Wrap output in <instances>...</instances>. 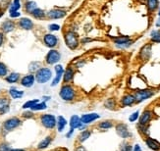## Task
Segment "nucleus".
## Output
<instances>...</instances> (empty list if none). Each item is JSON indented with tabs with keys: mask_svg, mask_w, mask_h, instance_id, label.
<instances>
[{
	"mask_svg": "<svg viewBox=\"0 0 160 151\" xmlns=\"http://www.w3.org/2000/svg\"><path fill=\"white\" fill-rule=\"evenodd\" d=\"M51 78V71L48 68H40L36 74V79L39 84H44Z\"/></svg>",
	"mask_w": 160,
	"mask_h": 151,
	"instance_id": "f257e3e1",
	"label": "nucleus"
},
{
	"mask_svg": "<svg viewBox=\"0 0 160 151\" xmlns=\"http://www.w3.org/2000/svg\"><path fill=\"white\" fill-rule=\"evenodd\" d=\"M65 40H66V44L69 48L71 49H75L76 47L78 46V36L74 32H68L65 34Z\"/></svg>",
	"mask_w": 160,
	"mask_h": 151,
	"instance_id": "f03ea898",
	"label": "nucleus"
},
{
	"mask_svg": "<svg viewBox=\"0 0 160 151\" xmlns=\"http://www.w3.org/2000/svg\"><path fill=\"white\" fill-rule=\"evenodd\" d=\"M60 96H61L62 99H64L66 101H70V100H72L74 98L75 91L70 85H66L64 86H62L61 91H60Z\"/></svg>",
	"mask_w": 160,
	"mask_h": 151,
	"instance_id": "7ed1b4c3",
	"label": "nucleus"
},
{
	"mask_svg": "<svg viewBox=\"0 0 160 151\" xmlns=\"http://www.w3.org/2000/svg\"><path fill=\"white\" fill-rule=\"evenodd\" d=\"M21 123L22 122H21V120L19 118H17V117H13V118H10L4 122L3 128L5 130H7V132H10V130L18 128L21 125Z\"/></svg>",
	"mask_w": 160,
	"mask_h": 151,
	"instance_id": "20e7f679",
	"label": "nucleus"
},
{
	"mask_svg": "<svg viewBox=\"0 0 160 151\" xmlns=\"http://www.w3.org/2000/svg\"><path fill=\"white\" fill-rule=\"evenodd\" d=\"M41 123L42 125L47 128V129H53L55 126H56V120H55V117L53 115H49V114H46V115H42L41 116Z\"/></svg>",
	"mask_w": 160,
	"mask_h": 151,
	"instance_id": "39448f33",
	"label": "nucleus"
},
{
	"mask_svg": "<svg viewBox=\"0 0 160 151\" xmlns=\"http://www.w3.org/2000/svg\"><path fill=\"white\" fill-rule=\"evenodd\" d=\"M60 58H61V55H60V53L57 51V50H50L49 52L47 53V55H46V63L47 64H50V65H52V64H55V63H57V62L60 60Z\"/></svg>",
	"mask_w": 160,
	"mask_h": 151,
	"instance_id": "423d86ee",
	"label": "nucleus"
},
{
	"mask_svg": "<svg viewBox=\"0 0 160 151\" xmlns=\"http://www.w3.org/2000/svg\"><path fill=\"white\" fill-rule=\"evenodd\" d=\"M152 94H153V91H151V90H141V91H138L135 94V98H136V101L141 102V101H143L145 99L149 98L150 96H152Z\"/></svg>",
	"mask_w": 160,
	"mask_h": 151,
	"instance_id": "0eeeda50",
	"label": "nucleus"
},
{
	"mask_svg": "<svg viewBox=\"0 0 160 151\" xmlns=\"http://www.w3.org/2000/svg\"><path fill=\"white\" fill-rule=\"evenodd\" d=\"M116 130H117V134L121 137H123V139H128V137L132 135L128 130L127 126L124 125V124H119V125L116 127Z\"/></svg>",
	"mask_w": 160,
	"mask_h": 151,
	"instance_id": "6e6552de",
	"label": "nucleus"
},
{
	"mask_svg": "<svg viewBox=\"0 0 160 151\" xmlns=\"http://www.w3.org/2000/svg\"><path fill=\"white\" fill-rule=\"evenodd\" d=\"M43 40H44V43L46 44V46L48 47H55L57 45V42H58V39L57 37L54 36V34H45L44 37H43Z\"/></svg>",
	"mask_w": 160,
	"mask_h": 151,
	"instance_id": "1a4fd4ad",
	"label": "nucleus"
},
{
	"mask_svg": "<svg viewBox=\"0 0 160 151\" xmlns=\"http://www.w3.org/2000/svg\"><path fill=\"white\" fill-rule=\"evenodd\" d=\"M34 80H36V77L33 75H27L21 80V85L25 87H31L34 84Z\"/></svg>",
	"mask_w": 160,
	"mask_h": 151,
	"instance_id": "9d476101",
	"label": "nucleus"
},
{
	"mask_svg": "<svg viewBox=\"0 0 160 151\" xmlns=\"http://www.w3.org/2000/svg\"><path fill=\"white\" fill-rule=\"evenodd\" d=\"M65 15H66V13L63 10H60V9H53L47 13V17L50 19H61Z\"/></svg>",
	"mask_w": 160,
	"mask_h": 151,
	"instance_id": "9b49d317",
	"label": "nucleus"
},
{
	"mask_svg": "<svg viewBox=\"0 0 160 151\" xmlns=\"http://www.w3.org/2000/svg\"><path fill=\"white\" fill-rule=\"evenodd\" d=\"M70 126H71V129H82L83 128V124L82 123L81 121V118H79L78 116H73L71 120H70Z\"/></svg>",
	"mask_w": 160,
	"mask_h": 151,
	"instance_id": "f8f14e48",
	"label": "nucleus"
},
{
	"mask_svg": "<svg viewBox=\"0 0 160 151\" xmlns=\"http://www.w3.org/2000/svg\"><path fill=\"white\" fill-rule=\"evenodd\" d=\"M55 71H56V78H55L52 81V84H51V86H55V85H57L59 84V81L61 80V77L63 76V67H62L61 65H57L56 67H55Z\"/></svg>",
	"mask_w": 160,
	"mask_h": 151,
	"instance_id": "ddd939ff",
	"label": "nucleus"
},
{
	"mask_svg": "<svg viewBox=\"0 0 160 151\" xmlns=\"http://www.w3.org/2000/svg\"><path fill=\"white\" fill-rule=\"evenodd\" d=\"M99 118V115H97L95 113H92V114H86V115H82L81 121L82 124H88V123H92L93 121H95L96 119Z\"/></svg>",
	"mask_w": 160,
	"mask_h": 151,
	"instance_id": "4468645a",
	"label": "nucleus"
},
{
	"mask_svg": "<svg viewBox=\"0 0 160 151\" xmlns=\"http://www.w3.org/2000/svg\"><path fill=\"white\" fill-rule=\"evenodd\" d=\"M19 26H20L21 27H22V29L29 31V30H32V29L33 23L32 22V21H31L30 19H28V18H23V19H21V20L19 21Z\"/></svg>",
	"mask_w": 160,
	"mask_h": 151,
	"instance_id": "2eb2a0df",
	"label": "nucleus"
},
{
	"mask_svg": "<svg viewBox=\"0 0 160 151\" xmlns=\"http://www.w3.org/2000/svg\"><path fill=\"white\" fill-rule=\"evenodd\" d=\"M14 29H15V23L12 22V21H9V20L5 21V22H4V23L2 24V26H1V30H2V32H5V33L12 32Z\"/></svg>",
	"mask_w": 160,
	"mask_h": 151,
	"instance_id": "dca6fc26",
	"label": "nucleus"
},
{
	"mask_svg": "<svg viewBox=\"0 0 160 151\" xmlns=\"http://www.w3.org/2000/svg\"><path fill=\"white\" fill-rule=\"evenodd\" d=\"M9 110V99L1 97L0 98V114H4Z\"/></svg>",
	"mask_w": 160,
	"mask_h": 151,
	"instance_id": "f3484780",
	"label": "nucleus"
},
{
	"mask_svg": "<svg viewBox=\"0 0 160 151\" xmlns=\"http://www.w3.org/2000/svg\"><path fill=\"white\" fill-rule=\"evenodd\" d=\"M151 119V112L150 111H144L141 117V119H140V125L141 126H144V125H147V124L150 121Z\"/></svg>",
	"mask_w": 160,
	"mask_h": 151,
	"instance_id": "a211bd4d",
	"label": "nucleus"
},
{
	"mask_svg": "<svg viewBox=\"0 0 160 151\" xmlns=\"http://www.w3.org/2000/svg\"><path fill=\"white\" fill-rule=\"evenodd\" d=\"M135 101H136V98L134 95H126L122 99V103L125 106H130L132 104H134Z\"/></svg>",
	"mask_w": 160,
	"mask_h": 151,
	"instance_id": "6ab92c4d",
	"label": "nucleus"
},
{
	"mask_svg": "<svg viewBox=\"0 0 160 151\" xmlns=\"http://www.w3.org/2000/svg\"><path fill=\"white\" fill-rule=\"evenodd\" d=\"M5 80L6 81L10 82V84H14V82H17L20 80V75L18 73H12L9 76H7Z\"/></svg>",
	"mask_w": 160,
	"mask_h": 151,
	"instance_id": "aec40b11",
	"label": "nucleus"
},
{
	"mask_svg": "<svg viewBox=\"0 0 160 151\" xmlns=\"http://www.w3.org/2000/svg\"><path fill=\"white\" fill-rule=\"evenodd\" d=\"M9 94L11 95V97L14 98V99H18V98H21L22 96L24 95V92L21 91V90H18L16 88H11L9 90Z\"/></svg>",
	"mask_w": 160,
	"mask_h": 151,
	"instance_id": "412c9836",
	"label": "nucleus"
},
{
	"mask_svg": "<svg viewBox=\"0 0 160 151\" xmlns=\"http://www.w3.org/2000/svg\"><path fill=\"white\" fill-rule=\"evenodd\" d=\"M38 7H37V3L36 2H33V1H28L25 5V9L28 13H30L32 14V12L34 10V9H37Z\"/></svg>",
	"mask_w": 160,
	"mask_h": 151,
	"instance_id": "4be33fe9",
	"label": "nucleus"
},
{
	"mask_svg": "<svg viewBox=\"0 0 160 151\" xmlns=\"http://www.w3.org/2000/svg\"><path fill=\"white\" fill-rule=\"evenodd\" d=\"M32 15L36 18V19H42L44 18L45 16V13L43 10H41L39 8H37V9H34L32 12Z\"/></svg>",
	"mask_w": 160,
	"mask_h": 151,
	"instance_id": "5701e85b",
	"label": "nucleus"
},
{
	"mask_svg": "<svg viewBox=\"0 0 160 151\" xmlns=\"http://www.w3.org/2000/svg\"><path fill=\"white\" fill-rule=\"evenodd\" d=\"M147 144L151 149H153V150H159L160 149V144L157 141L151 139H147Z\"/></svg>",
	"mask_w": 160,
	"mask_h": 151,
	"instance_id": "b1692460",
	"label": "nucleus"
},
{
	"mask_svg": "<svg viewBox=\"0 0 160 151\" xmlns=\"http://www.w3.org/2000/svg\"><path fill=\"white\" fill-rule=\"evenodd\" d=\"M56 124H57V126H58V130H59V132H62V130H63V129L65 128L67 122H66V120L63 118V117L59 116L58 117V121H57Z\"/></svg>",
	"mask_w": 160,
	"mask_h": 151,
	"instance_id": "393cba45",
	"label": "nucleus"
},
{
	"mask_svg": "<svg viewBox=\"0 0 160 151\" xmlns=\"http://www.w3.org/2000/svg\"><path fill=\"white\" fill-rule=\"evenodd\" d=\"M73 76H74V73H73L72 69H67V71L64 74V81L70 82L73 79Z\"/></svg>",
	"mask_w": 160,
	"mask_h": 151,
	"instance_id": "a878e982",
	"label": "nucleus"
},
{
	"mask_svg": "<svg viewBox=\"0 0 160 151\" xmlns=\"http://www.w3.org/2000/svg\"><path fill=\"white\" fill-rule=\"evenodd\" d=\"M50 142H51V137H50V136H47L46 139H44L42 141H41V142L38 144V149L46 148V147L50 144Z\"/></svg>",
	"mask_w": 160,
	"mask_h": 151,
	"instance_id": "bb28decb",
	"label": "nucleus"
},
{
	"mask_svg": "<svg viewBox=\"0 0 160 151\" xmlns=\"http://www.w3.org/2000/svg\"><path fill=\"white\" fill-rule=\"evenodd\" d=\"M150 48L151 46L150 45H145L142 49V56L144 58V59H147L149 57V55H150Z\"/></svg>",
	"mask_w": 160,
	"mask_h": 151,
	"instance_id": "cd10ccee",
	"label": "nucleus"
},
{
	"mask_svg": "<svg viewBox=\"0 0 160 151\" xmlns=\"http://www.w3.org/2000/svg\"><path fill=\"white\" fill-rule=\"evenodd\" d=\"M158 6V0H148V7L149 11H154Z\"/></svg>",
	"mask_w": 160,
	"mask_h": 151,
	"instance_id": "c85d7f7f",
	"label": "nucleus"
},
{
	"mask_svg": "<svg viewBox=\"0 0 160 151\" xmlns=\"http://www.w3.org/2000/svg\"><path fill=\"white\" fill-rule=\"evenodd\" d=\"M150 37H151L152 41H154V42H160V30L153 31L151 32Z\"/></svg>",
	"mask_w": 160,
	"mask_h": 151,
	"instance_id": "c756f323",
	"label": "nucleus"
},
{
	"mask_svg": "<svg viewBox=\"0 0 160 151\" xmlns=\"http://www.w3.org/2000/svg\"><path fill=\"white\" fill-rule=\"evenodd\" d=\"M115 42L117 44H130V38L127 37H119V38H115Z\"/></svg>",
	"mask_w": 160,
	"mask_h": 151,
	"instance_id": "7c9ffc66",
	"label": "nucleus"
},
{
	"mask_svg": "<svg viewBox=\"0 0 160 151\" xmlns=\"http://www.w3.org/2000/svg\"><path fill=\"white\" fill-rule=\"evenodd\" d=\"M46 108V104L44 102H41V103H37L36 105H33L31 109L32 111H38V110H44Z\"/></svg>",
	"mask_w": 160,
	"mask_h": 151,
	"instance_id": "2f4dec72",
	"label": "nucleus"
},
{
	"mask_svg": "<svg viewBox=\"0 0 160 151\" xmlns=\"http://www.w3.org/2000/svg\"><path fill=\"white\" fill-rule=\"evenodd\" d=\"M39 62H32V63L30 64L29 66V70L30 72H38L39 70Z\"/></svg>",
	"mask_w": 160,
	"mask_h": 151,
	"instance_id": "473e14b6",
	"label": "nucleus"
},
{
	"mask_svg": "<svg viewBox=\"0 0 160 151\" xmlns=\"http://www.w3.org/2000/svg\"><path fill=\"white\" fill-rule=\"evenodd\" d=\"M8 73V69L4 63H0V78H3Z\"/></svg>",
	"mask_w": 160,
	"mask_h": 151,
	"instance_id": "72a5a7b5",
	"label": "nucleus"
},
{
	"mask_svg": "<svg viewBox=\"0 0 160 151\" xmlns=\"http://www.w3.org/2000/svg\"><path fill=\"white\" fill-rule=\"evenodd\" d=\"M37 103H38V99H33V100H30V101H28L26 102L25 104L23 105V108L24 109H28V108H32L33 105H36Z\"/></svg>",
	"mask_w": 160,
	"mask_h": 151,
	"instance_id": "f704fd0d",
	"label": "nucleus"
},
{
	"mask_svg": "<svg viewBox=\"0 0 160 151\" xmlns=\"http://www.w3.org/2000/svg\"><path fill=\"white\" fill-rule=\"evenodd\" d=\"M21 7L20 5V0H14V2L10 8V12H14V11H18V9Z\"/></svg>",
	"mask_w": 160,
	"mask_h": 151,
	"instance_id": "c9c22d12",
	"label": "nucleus"
},
{
	"mask_svg": "<svg viewBox=\"0 0 160 151\" xmlns=\"http://www.w3.org/2000/svg\"><path fill=\"white\" fill-rule=\"evenodd\" d=\"M89 135H90V132H82L81 134H80V136H79V139H80V141H85V140H87L88 137H89Z\"/></svg>",
	"mask_w": 160,
	"mask_h": 151,
	"instance_id": "e433bc0d",
	"label": "nucleus"
},
{
	"mask_svg": "<svg viewBox=\"0 0 160 151\" xmlns=\"http://www.w3.org/2000/svg\"><path fill=\"white\" fill-rule=\"evenodd\" d=\"M99 128H101V129H110V128H112V124H111L110 122H108V121L102 122V123L99 124Z\"/></svg>",
	"mask_w": 160,
	"mask_h": 151,
	"instance_id": "4c0bfd02",
	"label": "nucleus"
},
{
	"mask_svg": "<svg viewBox=\"0 0 160 151\" xmlns=\"http://www.w3.org/2000/svg\"><path fill=\"white\" fill-rule=\"evenodd\" d=\"M0 151H11V148L7 143L2 142L0 143Z\"/></svg>",
	"mask_w": 160,
	"mask_h": 151,
	"instance_id": "58836bf2",
	"label": "nucleus"
},
{
	"mask_svg": "<svg viewBox=\"0 0 160 151\" xmlns=\"http://www.w3.org/2000/svg\"><path fill=\"white\" fill-rule=\"evenodd\" d=\"M138 111H137V112H135V113H133L131 116H130V118H129V120H130V122H135L138 118Z\"/></svg>",
	"mask_w": 160,
	"mask_h": 151,
	"instance_id": "ea45409f",
	"label": "nucleus"
},
{
	"mask_svg": "<svg viewBox=\"0 0 160 151\" xmlns=\"http://www.w3.org/2000/svg\"><path fill=\"white\" fill-rule=\"evenodd\" d=\"M121 150L122 151H132V146L129 145V144H127V143H123Z\"/></svg>",
	"mask_w": 160,
	"mask_h": 151,
	"instance_id": "a19ab883",
	"label": "nucleus"
},
{
	"mask_svg": "<svg viewBox=\"0 0 160 151\" xmlns=\"http://www.w3.org/2000/svg\"><path fill=\"white\" fill-rule=\"evenodd\" d=\"M49 30L50 31H52V32H55V31H58L59 29H60V27L58 26V25H56V24H52V25H49Z\"/></svg>",
	"mask_w": 160,
	"mask_h": 151,
	"instance_id": "79ce46f5",
	"label": "nucleus"
},
{
	"mask_svg": "<svg viewBox=\"0 0 160 151\" xmlns=\"http://www.w3.org/2000/svg\"><path fill=\"white\" fill-rule=\"evenodd\" d=\"M106 106H107V108H113L114 107V102H113V100L112 99H109L106 102Z\"/></svg>",
	"mask_w": 160,
	"mask_h": 151,
	"instance_id": "37998d69",
	"label": "nucleus"
},
{
	"mask_svg": "<svg viewBox=\"0 0 160 151\" xmlns=\"http://www.w3.org/2000/svg\"><path fill=\"white\" fill-rule=\"evenodd\" d=\"M10 16L12 18H17L20 16V13L18 11H14V12H10Z\"/></svg>",
	"mask_w": 160,
	"mask_h": 151,
	"instance_id": "c03bdc74",
	"label": "nucleus"
},
{
	"mask_svg": "<svg viewBox=\"0 0 160 151\" xmlns=\"http://www.w3.org/2000/svg\"><path fill=\"white\" fill-rule=\"evenodd\" d=\"M3 42H4V34L3 32H0V47L2 46Z\"/></svg>",
	"mask_w": 160,
	"mask_h": 151,
	"instance_id": "a18cd8bd",
	"label": "nucleus"
},
{
	"mask_svg": "<svg viewBox=\"0 0 160 151\" xmlns=\"http://www.w3.org/2000/svg\"><path fill=\"white\" fill-rule=\"evenodd\" d=\"M24 117H26V118H31V117H32V112H25L23 114Z\"/></svg>",
	"mask_w": 160,
	"mask_h": 151,
	"instance_id": "49530a36",
	"label": "nucleus"
},
{
	"mask_svg": "<svg viewBox=\"0 0 160 151\" xmlns=\"http://www.w3.org/2000/svg\"><path fill=\"white\" fill-rule=\"evenodd\" d=\"M134 151H142V149H141V147H140V145H138V144H137V145H135Z\"/></svg>",
	"mask_w": 160,
	"mask_h": 151,
	"instance_id": "de8ad7c7",
	"label": "nucleus"
},
{
	"mask_svg": "<svg viewBox=\"0 0 160 151\" xmlns=\"http://www.w3.org/2000/svg\"><path fill=\"white\" fill-rule=\"evenodd\" d=\"M73 132H74V129H70V132H69V133H68V134H66V136H67V137H70V136L72 135Z\"/></svg>",
	"mask_w": 160,
	"mask_h": 151,
	"instance_id": "09e8293b",
	"label": "nucleus"
},
{
	"mask_svg": "<svg viewBox=\"0 0 160 151\" xmlns=\"http://www.w3.org/2000/svg\"><path fill=\"white\" fill-rule=\"evenodd\" d=\"M76 151H87L85 148H83L82 146H79L78 148H77V150H76Z\"/></svg>",
	"mask_w": 160,
	"mask_h": 151,
	"instance_id": "8fccbe9b",
	"label": "nucleus"
},
{
	"mask_svg": "<svg viewBox=\"0 0 160 151\" xmlns=\"http://www.w3.org/2000/svg\"><path fill=\"white\" fill-rule=\"evenodd\" d=\"M156 27H160V19H158V20H157V23H156Z\"/></svg>",
	"mask_w": 160,
	"mask_h": 151,
	"instance_id": "3c124183",
	"label": "nucleus"
},
{
	"mask_svg": "<svg viewBox=\"0 0 160 151\" xmlns=\"http://www.w3.org/2000/svg\"><path fill=\"white\" fill-rule=\"evenodd\" d=\"M11 151H25L24 149H11Z\"/></svg>",
	"mask_w": 160,
	"mask_h": 151,
	"instance_id": "603ef678",
	"label": "nucleus"
},
{
	"mask_svg": "<svg viewBox=\"0 0 160 151\" xmlns=\"http://www.w3.org/2000/svg\"><path fill=\"white\" fill-rule=\"evenodd\" d=\"M2 14H3V13H1V12H0V17H1V16H2Z\"/></svg>",
	"mask_w": 160,
	"mask_h": 151,
	"instance_id": "864d4df0",
	"label": "nucleus"
},
{
	"mask_svg": "<svg viewBox=\"0 0 160 151\" xmlns=\"http://www.w3.org/2000/svg\"><path fill=\"white\" fill-rule=\"evenodd\" d=\"M158 15L160 16V10H159V13H158Z\"/></svg>",
	"mask_w": 160,
	"mask_h": 151,
	"instance_id": "5fc2aeb1",
	"label": "nucleus"
}]
</instances>
